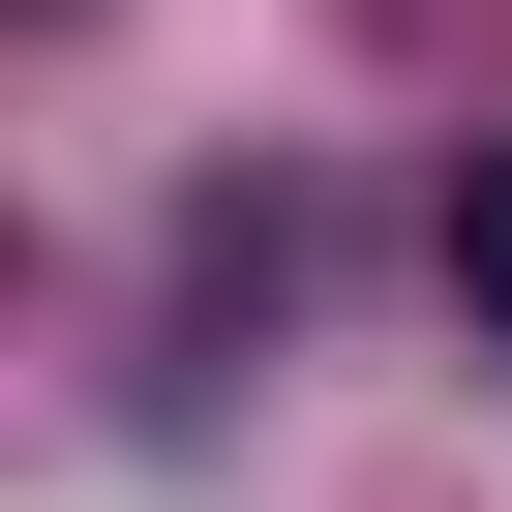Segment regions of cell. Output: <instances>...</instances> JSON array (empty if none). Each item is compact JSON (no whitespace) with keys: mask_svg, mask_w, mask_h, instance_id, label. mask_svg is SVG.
<instances>
[{"mask_svg":"<svg viewBox=\"0 0 512 512\" xmlns=\"http://www.w3.org/2000/svg\"><path fill=\"white\" fill-rule=\"evenodd\" d=\"M452 302H482V362H512V151L452 181Z\"/></svg>","mask_w":512,"mask_h":512,"instance_id":"cell-1","label":"cell"}]
</instances>
